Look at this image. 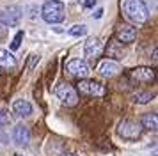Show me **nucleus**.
<instances>
[{
  "mask_svg": "<svg viewBox=\"0 0 158 156\" xmlns=\"http://www.w3.org/2000/svg\"><path fill=\"white\" fill-rule=\"evenodd\" d=\"M123 11L133 23H146L149 20V9L144 4V0H124Z\"/></svg>",
  "mask_w": 158,
  "mask_h": 156,
  "instance_id": "obj_1",
  "label": "nucleus"
},
{
  "mask_svg": "<svg viewBox=\"0 0 158 156\" xmlns=\"http://www.w3.org/2000/svg\"><path fill=\"white\" fill-rule=\"evenodd\" d=\"M41 18L46 23H60L64 21V2L60 0H48L41 7Z\"/></svg>",
  "mask_w": 158,
  "mask_h": 156,
  "instance_id": "obj_2",
  "label": "nucleus"
},
{
  "mask_svg": "<svg viewBox=\"0 0 158 156\" xmlns=\"http://www.w3.org/2000/svg\"><path fill=\"white\" fill-rule=\"evenodd\" d=\"M117 135L124 138V140H137L140 138L142 135V126L135 122V121H130V119H124L119 122V128H117Z\"/></svg>",
  "mask_w": 158,
  "mask_h": 156,
  "instance_id": "obj_3",
  "label": "nucleus"
},
{
  "mask_svg": "<svg viewBox=\"0 0 158 156\" xmlns=\"http://www.w3.org/2000/svg\"><path fill=\"white\" fill-rule=\"evenodd\" d=\"M55 96H57L66 106H77L78 105V94L75 87L69 84H59L55 87Z\"/></svg>",
  "mask_w": 158,
  "mask_h": 156,
  "instance_id": "obj_4",
  "label": "nucleus"
},
{
  "mask_svg": "<svg viewBox=\"0 0 158 156\" xmlns=\"http://www.w3.org/2000/svg\"><path fill=\"white\" fill-rule=\"evenodd\" d=\"M22 16H23V11L20 6H9L0 11V21L6 27H16L22 20Z\"/></svg>",
  "mask_w": 158,
  "mask_h": 156,
  "instance_id": "obj_5",
  "label": "nucleus"
},
{
  "mask_svg": "<svg viewBox=\"0 0 158 156\" xmlns=\"http://www.w3.org/2000/svg\"><path fill=\"white\" fill-rule=\"evenodd\" d=\"M66 69H68L69 75L80 78V80H82V78H87L89 73H91L89 64H87L85 60H82V59H73V60H69V62L66 64Z\"/></svg>",
  "mask_w": 158,
  "mask_h": 156,
  "instance_id": "obj_6",
  "label": "nucleus"
},
{
  "mask_svg": "<svg viewBox=\"0 0 158 156\" xmlns=\"http://www.w3.org/2000/svg\"><path fill=\"white\" fill-rule=\"evenodd\" d=\"M78 91L82 94H87V96H103L105 94V87L94 80H87V78H82L78 82Z\"/></svg>",
  "mask_w": 158,
  "mask_h": 156,
  "instance_id": "obj_7",
  "label": "nucleus"
},
{
  "mask_svg": "<svg viewBox=\"0 0 158 156\" xmlns=\"http://www.w3.org/2000/svg\"><path fill=\"white\" fill-rule=\"evenodd\" d=\"M115 37L119 39L121 43L124 44H130V43H133L137 39V28H133L131 25H119V27L115 28Z\"/></svg>",
  "mask_w": 158,
  "mask_h": 156,
  "instance_id": "obj_8",
  "label": "nucleus"
},
{
  "mask_svg": "<svg viewBox=\"0 0 158 156\" xmlns=\"http://www.w3.org/2000/svg\"><path fill=\"white\" fill-rule=\"evenodd\" d=\"M119 71H121V66L115 62V60H110V59H105V60H101L100 66H98V73H100L101 76H105V78L115 76Z\"/></svg>",
  "mask_w": 158,
  "mask_h": 156,
  "instance_id": "obj_9",
  "label": "nucleus"
},
{
  "mask_svg": "<svg viewBox=\"0 0 158 156\" xmlns=\"http://www.w3.org/2000/svg\"><path fill=\"white\" fill-rule=\"evenodd\" d=\"M101 51H103V43H101L100 37H89L87 43H85V46H84V53H85V57L94 59V57H100Z\"/></svg>",
  "mask_w": 158,
  "mask_h": 156,
  "instance_id": "obj_10",
  "label": "nucleus"
},
{
  "mask_svg": "<svg viewBox=\"0 0 158 156\" xmlns=\"http://www.w3.org/2000/svg\"><path fill=\"white\" fill-rule=\"evenodd\" d=\"M13 140L18 144V146H29L30 142V131L27 126H23V124H16L15 129H13Z\"/></svg>",
  "mask_w": 158,
  "mask_h": 156,
  "instance_id": "obj_11",
  "label": "nucleus"
},
{
  "mask_svg": "<svg viewBox=\"0 0 158 156\" xmlns=\"http://www.w3.org/2000/svg\"><path fill=\"white\" fill-rule=\"evenodd\" d=\"M130 75L137 82H153L155 80V69L153 68H146V66H140V68L131 69Z\"/></svg>",
  "mask_w": 158,
  "mask_h": 156,
  "instance_id": "obj_12",
  "label": "nucleus"
},
{
  "mask_svg": "<svg viewBox=\"0 0 158 156\" xmlns=\"http://www.w3.org/2000/svg\"><path fill=\"white\" fill-rule=\"evenodd\" d=\"M13 110H15L16 115L27 117V115L32 113V105H30L27 99H16L15 103H13Z\"/></svg>",
  "mask_w": 158,
  "mask_h": 156,
  "instance_id": "obj_13",
  "label": "nucleus"
},
{
  "mask_svg": "<svg viewBox=\"0 0 158 156\" xmlns=\"http://www.w3.org/2000/svg\"><path fill=\"white\" fill-rule=\"evenodd\" d=\"M0 68H4V69L16 68V57L9 50H0Z\"/></svg>",
  "mask_w": 158,
  "mask_h": 156,
  "instance_id": "obj_14",
  "label": "nucleus"
},
{
  "mask_svg": "<svg viewBox=\"0 0 158 156\" xmlns=\"http://www.w3.org/2000/svg\"><path fill=\"white\" fill-rule=\"evenodd\" d=\"M140 126H142V129L156 131V128H158L156 115H155V113H146V115H142V119H140Z\"/></svg>",
  "mask_w": 158,
  "mask_h": 156,
  "instance_id": "obj_15",
  "label": "nucleus"
},
{
  "mask_svg": "<svg viewBox=\"0 0 158 156\" xmlns=\"http://www.w3.org/2000/svg\"><path fill=\"white\" fill-rule=\"evenodd\" d=\"M133 98H135V101L137 103H149L151 99L155 98V96H153V94H151V92H142V91H137L135 94H133Z\"/></svg>",
  "mask_w": 158,
  "mask_h": 156,
  "instance_id": "obj_16",
  "label": "nucleus"
},
{
  "mask_svg": "<svg viewBox=\"0 0 158 156\" xmlns=\"http://www.w3.org/2000/svg\"><path fill=\"white\" fill-rule=\"evenodd\" d=\"M71 35H77V37H80V35H85L87 34V27L85 25H73L69 30H68Z\"/></svg>",
  "mask_w": 158,
  "mask_h": 156,
  "instance_id": "obj_17",
  "label": "nucleus"
},
{
  "mask_svg": "<svg viewBox=\"0 0 158 156\" xmlns=\"http://www.w3.org/2000/svg\"><path fill=\"white\" fill-rule=\"evenodd\" d=\"M22 41H23V32L20 30V32L15 35L13 43H11V50H18V48H20V44H22Z\"/></svg>",
  "mask_w": 158,
  "mask_h": 156,
  "instance_id": "obj_18",
  "label": "nucleus"
},
{
  "mask_svg": "<svg viewBox=\"0 0 158 156\" xmlns=\"http://www.w3.org/2000/svg\"><path fill=\"white\" fill-rule=\"evenodd\" d=\"M9 122H11L9 113L6 112V110H2V108H0V126H7Z\"/></svg>",
  "mask_w": 158,
  "mask_h": 156,
  "instance_id": "obj_19",
  "label": "nucleus"
},
{
  "mask_svg": "<svg viewBox=\"0 0 158 156\" xmlns=\"http://www.w3.org/2000/svg\"><path fill=\"white\" fill-rule=\"evenodd\" d=\"M36 62H39V55H30V62H29V66H27V68H29V69H32Z\"/></svg>",
  "mask_w": 158,
  "mask_h": 156,
  "instance_id": "obj_20",
  "label": "nucleus"
},
{
  "mask_svg": "<svg viewBox=\"0 0 158 156\" xmlns=\"http://www.w3.org/2000/svg\"><path fill=\"white\" fill-rule=\"evenodd\" d=\"M6 35H7V28H6V25H4V23L0 21V41H2V39H4Z\"/></svg>",
  "mask_w": 158,
  "mask_h": 156,
  "instance_id": "obj_21",
  "label": "nucleus"
},
{
  "mask_svg": "<svg viewBox=\"0 0 158 156\" xmlns=\"http://www.w3.org/2000/svg\"><path fill=\"white\" fill-rule=\"evenodd\" d=\"M101 14H103V9H98V11H96L93 16H94V18H101Z\"/></svg>",
  "mask_w": 158,
  "mask_h": 156,
  "instance_id": "obj_22",
  "label": "nucleus"
},
{
  "mask_svg": "<svg viewBox=\"0 0 158 156\" xmlns=\"http://www.w3.org/2000/svg\"><path fill=\"white\" fill-rule=\"evenodd\" d=\"M94 4H96V0H87V2H85V7H93Z\"/></svg>",
  "mask_w": 158,
  "mask_h": 156,
  "instance_id": "obj_23",
  "label": "nucleus"
},
{
  "mask_svg": "<svg viewBox=\"0 0 158 156\" xmlns=\"http://www.w3.org/2000/svg\"><path fill=\"white\" fill-rule=\"evenodd\" d=\"M64 156H78V154H64Z\"/></svg>",
  "mask_w": 158,
  "mask_h": 156,
  "instance_id": "obj_24",
  "label": "nucleus"
},
{
  "mask_svg": "<svg viewBox=\"0 0 158 156\" xmlns=\"http://www.w3.org/2000/svg\"><path fill=\"white\" fill-rule=\"evenodd\" d=\"M16 156H22V154H16Z\"/></svg>",
  "mask_w": 158,
  "mask_h": 156,
  "instance_id": "obj_25",
  "label": "nucleus"
}]
</instances>
